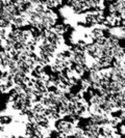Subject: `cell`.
I'll return each instance as SVG.
<instances>
[{"mask_svg":"<svg viewBox=\"0 0 125 138\" xmlns=\"http://www.w3.org/2000/svg\"><path fill=\"white\" fill-rule=\"evenodd\" d=\"M12 121V117L9 115H2L0 116V124L1 125H8Z\"/></svg>","mask_w":125,"mask_h":138,"instance_id":"cell-1","label":"cell"},{"mask_svg":"<svg viewBox=\"0 0 125 138\" xmlns=\"http://www.w3.org/2000/svg\"><path fill=\"white\" fill-rule=\"evenodd\" d=\"M3 130H4V127H3L2 125H1V126H0V132H2Z\"/></svg>","mask_w":125,"mask_h":138,"instance_id":"cell-2","label":"cell"}]
</instances>
